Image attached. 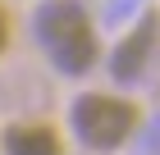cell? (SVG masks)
<instances>
[{
    "label": "cell",
    "instance_id": "obj_1",
    "mask_svg": "<svg viewBox=\"0 0 160 155\" xmlns=\"http://www.w3.org/2000/svg\"><path fill=\"white\" fill-rule=\"evenodd\" d=\"M37 41L64 73H87L96 64V32L78 0H50L37 9Z\"/></svg>",
    "mask_w": 160,
    "mask_h": 155
},
{
    "label": "cell",
    "instance_id": "obj_2",
    "mask_svg": "<svg viewBox=\"0 0 160 155\" xmlns=\"http://www.w3.org/2000/svg\"><path fill=\"white\" fill-rule=\"evenodd\" d=\"M137 128V109L119 96H105V91H92V96H78L73 105V132L78 142L92 146V151H114L133 137Z\"/></svg>",
    "mask_w": 160,
    "mask_h": 155
},
{
    "label": "cell",
    "instance_id": "obj_3",
    "mask_svg": "<svg viewBox=\"0 0 160 155\" xmlns=\"http://www.w3.org/2000/svg\"><path fill=\"white\" fill-rule=\"evenodd\" d=\"M5 151L9 155H64V146H60V132L46 123H18V128H5Z\"/></svg>",
    "mask_w": 160,
    "mask_h": 155
},
{
    "label": "cell",
    "instance_id": "obj_4",
    "mask_svg": "<svg viewBox=\"0 0 160 155\" xmlns=\"http://www.w3.org/2000/svg\"><path fill=\"white\" fill-rule=\"evenodd\" d=\"M151 36H156V14H147V18L137 23V32L119 46V55H114V78L128 82V78L142 73V60H147V50H151Z\"/></svg>",
    "mask_w": 160,
    "mask_h": 155
},
{
    "label": "cell",
    "instance_id": "obj_5",
    "mask_svg": "<svg viewBox=\"0 0 160 155\" xmlns=\"http://www.w3.org/2000/svg\"><path fill=\"white\" fill-rule=\"evenodd\" d=\"M5 41H9V18H5V9H0V50H5Z\"/></svg>",
    "mask_w": 160,
    "mask_h": 155
}]
</instances>
